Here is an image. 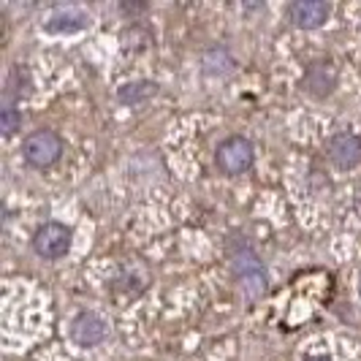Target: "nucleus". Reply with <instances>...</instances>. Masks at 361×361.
<instances>
[{"mask_svg":"<svg viewBox=\"0 0 361 361\" xmlns=\"http://www.w3.org/2000/svg\"><path fill=\"white\" fill-rule=\"evenodd\" d=\"M231 267H234L236 277L242 283V290L250 296V299H258L267 293V271H264V264L258 261V255L253 253V247H247L245 242H234L231 245Z\"/></svg>","mask_w":361,"mask_h":361,"instance_id":"nucleus-1","label":"nucleus"},{"mask_svg":"<svg viewBox=\"0 0 361 361\" xmlns=\"http://www.w3.org/2000/svg\"><path fill=\"white\" fill-rule=\"evenodd\" d=\"M60 152H63V139H60L54 130H36V133H30V136L25 139V145H22L25 161L30 163V166H36V169L52 166V163L60 158Z\"/></svg>","mask_w":361,"mask_h":361,"instance_id":"nucleus-2","label":"nucleus"},{"mask_svg":"<svg viewBox=\"0 0 361 361\" xmlns=\"http://www.w3.org/2000/svg\"><path fill=\"white\" fill-rule=\"evenodd\" d=\"M33 250L41 258H63L71 250V228L63 223H44L33 234Z\"/></svg>","mask_w":361,"mask_h":361,"instance_id":"nucleus-3","label":"nucleus"},{"mask_svg":"<svg viewBox=\"0 0 361 361\" xmlns=\"http://www.w3.org/2000/svg\"><path fill=\"white\" fill-rule=\"evenodd\" d=\"M253 145L247 139H242V136H231V139H226L223 145L217 147V166L226 174H245L253 166Z\"/></svg>","mask_w":361,"mask_h":361,"instance_id":"nucleus-4","label":"nucleus"},{"mask_svg":"<svg viewBox=\"0 0 361 361\" xmlns=\"http://www.w3.org/2000/svg\"><path fill=\"white\" fill-rule=\"evenodd\" d=\"M329 158L340 169H353L361 163V139L356 133H337L329 142Z\"/></svg>","mask_w":361,"mask_h":361,"instance_id":"nucleus-5","label":"nucleus"},{"mask_svg":"<svg viewBox=\"0 0 361 361\" xmlns=\"http://www.w3.org/2000/svg\"><path fill=\"white\" fill-rule=\"evenodd\" d=\"M329 3L324 0H296L293 6H290V22L296 25V27H321L326 19H329Z\"/></svg>","mask_w":361,"mask_h":361,"instance_id":"nucleus-6","label":"nucleus"},{"mask_svg":"<svg viewBox=\"0 0 361 361\" xmlns=\"http://www.w3.org/2000/svg\"><path fill=\"white\" fill-rule=\"evenodd\" d=\"M90 25V17L82 11V8H73V6H66V8H54L52 14L44 22V30L47 33H76L82 27Z\"/></svg>","mask_w":361,"mask_h":361,"instance_id":"nucleus-7","label":"nucleus"},{"mask_svg":"<svg viewBox=\"0 0 361 361\" xmlns=\"http://www.w3.org/2000/svg\"><path fill=\"white\" fill-rule=\"evenodd\" d=\"M71 337L79 345H85V348L104 343V340H106V324H104L98 315H92V312H82V315L73 321Z\"/></svg>","mask_w":361,"mask_h":361,"instance_id":"nucleus-8","label":"nucleus"},{"mask_svg":"<svg viewBox=\"0 0 361 361\" xmlns=\"http://www.w3.org/2000/svg\"><path fill=\"white\" fill-rule=\"evenodd\" d=\"M305 87H307V92L318 95V98L329 95L331 87H334V68H331V63H312L307 76H305Z\"/></svg>","mask_w":361,"mask_h":361,"instance_id":"nucleus-9","label":"nucleus"},{"mask_svg":"<svg viewBox=\"0 0 361 361\" xmlns=\"http://www.w3.org/2000/svg\"><path fill=\"white\" fill-rule=\"evenodd\" d=\"M155 92H158V87L152 82H133V85L120 87V101L123 104H145L147 98H152Z\"/></svg>","mask_w":361,"mask_h":361,"instance_id":"nucleus-10","label":"nucleus"},{"mask_svg":"<svg viewBox=\"0 0 361 361\" xmlns=\"http://www.w3.org/2000/svg\"><path fill=\"white\" fill-rule=\"evenodd\" d=\"M19 126H22V114H19L17 109L11 106V104L0 109V130H3L6 136H14L19 130Z\"/></svg>","mask_w":361,"mask_h":361,"instance_id":"nucleus-11","label":"nucleus"},{"mask_svg":"<svg viewBox=\"0 0 361 361\" xmlns=\"http://www.w3.org/2000/svg\"><path fill=\"white\" fill-rule=\"evenodd\" d=\"M307 361H329L326 356H315V359H307Z\"/></svg>","mask_w":361,"mask_h":361,"instance_id":"nucleus-12","label":"nucleus"}]
</instances>
